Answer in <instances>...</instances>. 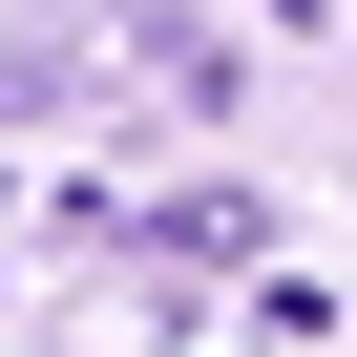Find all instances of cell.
<instances>
[{
    "label": "cell",
    "instance_id": "1",
    "mask_svg": "<svg viewBox=\"0 0 357 357\" xmlns=\"http://www.w3.org/2000/svg\"><path fill=\"white\" fill-rule=\"evenodd\" d=\"M126 63H147L168 105H231V63H252V43H231V22H126Z\"/></svg>",
    "mask_w": 357,
    "mask_h": 357
},
{
    "label": "cell",
    "instance_id": "2",
    "mask_svg": "<svg viewBox=\"0 0 357 357\" xmlns=\"http://www.w3.org/2000/svg\"><path fill=\"white\" fill-rule=\"evenodd\" d=\"M147 252H273V211H252V190H168V211H147Z\"/></svg>",
    "mask_w": 357,
    "mask_h": 357
}]
</instances>
